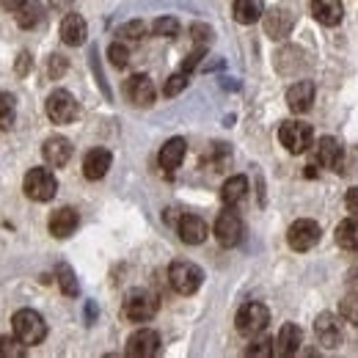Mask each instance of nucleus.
<instances>
[{"label": "nucleus", "mask_w": 358, "mask_h": 358, "mask_svg": "<svg viewBox=\"0 0 358 358\" xmlns=\"http://www.w3.org/2000/svg\"><path fill=\"white\" fill-rule=\"evenodd\" d=\"M86 36H89L86 20H83L80 14H75V11H69V14L61 20V42L69 47H80L86 42Z\"/></svg>", "instance_id": "nucleus-16"}, {"label": "nucleus", "mask_w": 358, "mask_h": 358, "mask_svg": "<svg viewBox=\"0 0 358 358\" xmlns=\"http://www.w3.org/2000/svg\"><path fill=\"white\" fill-rule=\"evenodd\" d=\"M72 3H75V0H50V6H52L55 11H69Z\"/></svg>", "instance_id": "nucleus-42"}, {"label": "nucleus", "mask_w": 358, "mask_h": 358, "mask_svg": "<svg viewBox=\"0 0 358 358\" xmlns=\"http://www.w3.org/2000/svg\"><path fill=\"white\" fill-rule=\"evenodd\" d=\"M234 322H237V331H240L243 336L257 339V336L265 334V328H268V322H270L268 306H265V303H257V301H248V303L240 306Z\"/></svg>", "instance_id": "nucleus-2"}, {"label": "nucleus", "mask_w": 358, "mask_h": 358, "mask_svg": "<svg viewBox=\"0 0 358 358\" xmlns=\"http://www.w3.org/2000/svg\"><path fill=\"white\" fill-rule=\"evenodd\" d=\"M312 14L325 28H336L345 17V8H342V0H312Z\"/></svg>", "instance_id": "nucleus-21"}, {"label": "nucleus", "mask_w": 358, "mask_h": 358, "mask_svg": "<svg viewBox=\"0 0 358 358\" xmlns=\"http://www.w3.org/2000/svg\"><path fill=\"white\" fill-rule=\"evenodd\" d=\"M345 204H348V210H350L353 215H358V185L348 190V196H345Z\"/></svg>", "instance_id": "nucleus-39"}, {"label": "nucleus", "mask_w": 358, "mask_h": 358, "mask_svg": "<svg viewBox=\"0 0 358 358\" xmlns=\"http://www.w3.org/2000/svg\"><path fill=\"white\" fill-rule=\"evenodd\" d=\"M185 155H187V141L185 138H169L166 143H163V149H160V155H157V160H160V169L163 171H177L179 166H182V160H185Z\"/></svg>", "instance_id": "nucleus-19"}, {"label": "nucleus", "mask_w": 358, "mask_h": 358, "mask_svg": "<svg viewBox=\"0 0 358 358\" xmlns=\"http://www.w3.org/2000/svg\"><path fill=\"white\" fill-rule=\"evenodd\" d=\"M312 102H314L312 80H301V83H295L292 89L287 91V105H289L292 113H306V110H312Z\"/></svg>", "instance_id": "nucleus-22"}, {"label": "nucleus", "mask_w": 358, "mask_h": 358, "mask_svg": "<svg viewBox=\"0 0 358 358\" xmlns=\"http://www.w3.org/2000/svg\"><path fill=\"white\" fill-rule=\"evenodd\" d=\"M124 94H127V99L133 105H138V108H152L155 105V96H157L155 83H152L149 75H133L127 80V86H124Z\"/></svg>", "instance_id": "nucleus-14"}, {"label": "nucleus", "mask_w": 358, "mask_h": 358, "mask_svg": "<svg viewBox=\"0 0 358 358\" xmlns=\"http://www.w3.org/2000/svg\"><path fill=\"white\" fill-rule=\"evenodd\" d=\"M11 328H14V336L22 339L28 348L42 345L47 339L45 317L39 312H34V309H20V312L11 317Z\"/></svg>", "instance_id": "nucleus-1"}, {"label": "nucleus", "mask_w": 358, "mask_h": 358, "mask_svg": "<svg viewBox=\"0 0 358 358\" xmlns=\"http://www.w3.org/2000/svg\"><path fill=\"white\" fill-rule=\"evenodd\" d=\"M108 58H110V64L116 69H124L130 64V50L122 45V42H113V45L108 47Z\"/></svg>", "instance_id": "nucleus-33"}, {"label": "nucleus", "mask_w": 358, "mask_h": 358, "mask_svg": "<svg viewBox=\"0 0 358 358\" xmlns=\"http://www.w3.org/2000/svg\"><path fill=\"white\" fill-rule=\"evenodd\" d=\"M124 353L130 358H155L160 353V334L152 328H141L127 339Z\"/></svg>", "instance_id": "nucleus-10"}, {"label": "nucleus", "mask_w": 358, "mask_h": 358, "mask_svg": "<svg viewBox=\"0 0 358 358\" xmlns=\"http://www.w3.org/2000/svg\"><path fill=\"white\" fill-rule=\"evenodd\" d=\"M14 116H17V110H14V96L6 94V91H0V130H8V127L14 124Z\"/></svg>", "instance_id": "nucleus-32"}, {"label": "nucleus", "mask_w": 358, "mask_h": 358, "mask_svg": "<svg viewBox=\"0 0 358 358\" xmlns=\"http://www.w3.org/2000/svg\"><path fill=\"white\" fill-rule=\"evenodd\" d=\"M55 278H58V287H61V292H64L66 298H75V295L80 292L78 278H75V270L69 268L66 262H58V265H55Z\"/></svg>", "instance_id": "nucleus-27"}, {"label": "nucleus", "mask_w": 358, "mask_h": 358, "mask_svg": "<svg viewBox=\"0 0 358 358\" xmlns=\"http://www.w3.org/2000/svg\"><path fill=\"white\" fill-rule=\"evenodd\" d=\"M245 234V226H243V218L229 207L218 215L215 221V240L224 245V248H234Z\"/></svg>", "instance_id": "nucleus-9"}, {"label": "nucleus", "mask_w": 358, "mask_h": 358, "mask_svg": "<svg viewBox=\"0 0 358 358\" xmlns=\"http://www.w3.org/2000/svg\"><path fill=\"white\" fill-rule=\"evenodd\" d=\"M47 116L52 124H72L80 116V105L66 89H55L47 96Z\"/></svg>", "instance_id": "nucleus-4"}, {"label": "nucleus", "mask_w": 358, "mask_h": 358, "mask_svg": "<svg viewBox=\"0 0 358 358\" xmlns=\"http://www.w3.org/2000/svg\"><path fill=\"white\" fill-rule=\"evenodd\" d=\"M110 163H113V155L108 149L96 146V149H91L89 155L83 157V174H86V179L96 182V179H102L110 171Z\"/></svg>", "instance_id": "nucleus-18"}, {"label": "nucleus", "mask_w": 358, "mask_h": 358, "mask_svg": "<svg viewBox=\"0 0 358 358\" xmlns=\"http://www.w3.org/2000/svg\"><path fill=\"white\" fill-rule=\"evenodd\" d=\"M28 353V345L17 336H0V358H22Z\"/></svg>", "instance_id": "nucleus-29"}, {"label": "nucleus", "mask_w": 358, "mask_h": 358, "mask_svg": "<svg viewBox=\"0 0 358 358\" xmlns=\"http://www.w3.org/2000/svg\"><path fill=\"white\" fill-rule=\"evenodd\" d=\"M185 86H187V72H182V69H179L177 75H171V78L166 80L163 94H166V96H177L179 91H185Z\"/></svg>", "instance_id": "nucleus-35"}, {"label": "nucleus", "mask_w": 358, "mask_h": 358, "mask_svg": "<svg viewBox=\"0 0 358 358\" xmlns=\"http://www.w3.org/2000/svg\"><path fill=\"white\" fill-rule=\"evenodd\" d=\"M80 224V215L72 210V207H61V210H55L52 215H50V234L52 237H58V240H64V237H69V234H75V229Z\"/></svg>", "instance_id": "nucleus-20"}, {"label": "nucleus", "mask_w": 358, "mask_h": 358, "mask_svg": "<svg viewBox=\"0 0 358 358\" xmlns=\"http://www.w3.org/2000/svg\"><path fill=\"white\" fill-rule=\"evenodd\" d=\"M42 155H45V160L52 169H61V166H66L72 160V143L64 135H50L45 141V146H42Z\"/></svg>", "instance_id": "nucleus-15"}, {"label": "nucleus", "mask_w": 358, "mask_h": 358, "mask_svg": "<svg viewBox=\"0 0 358 358\" xmlns=\"http://www.w3.org/2000/svg\"><path fill=\"white\" fill-rule=\"evenodd\" d=\"M42 6L36 3V0H28L20 11H17V25L20 28H25V31H31V28H36L39 22H42Z\"/></svg>", "instance_id": "nucleus-28"}, {"label": "nucleus", "mask_w": 358, "mask_h": 358, "mask_svg": "<svg viewBox=\"0 0 358 358\" xmlns=\"http://www.w3.org/2000/svg\"><path fill=\"white\" fill-rule=\"evenodd\" d=\"M292 25H295V17L287 8H273V11L265 14V31L273 39H284L292 31Z\"/></svg>", "instance_id": "nucleus-23"}, {"label": "nucleus", "mask_w": 358, "mask_h": 358, "mask_svg": "<svg viewBox=\"0 0 358 358\" xmlns=\"http://www.w3.org/2000/svg\"><path fill=\"white\" fill-rule=\"evenodd\" d=\"M336 243H339V248L358 254V215L345 218L342 224L336 226Z\"/></svg>", "instance_id": "nucleus-26"}, {"label": "nucleus", "mask_w": 358, "mask_h": 358, "mask_svg": "<svg viewBox=\"0 0 358 358\" xmlns=\"http://www.w3.org/2000/svg\"><path fill=\"white\" fill-rule=\"evenodd\" d=\"M213 36H215V34H213L210 25H204V22H193V25H190V39H193L196 45L207 47L210 42H213Z\"/></svg>", "instance_id": "nucleus-34"}, {"label": "nucleus", "mask_w": 358, "mask_h": 358, "mask_svg": "<svg viewBox=\"0 0 358 358\" xmlns=\"http://www.w3.org/2000/svg\"><path fill=\"white\" fill-rule=\"evenodd\" d=\"M248 356H259V358H270L273 356V339L270 336H262V339H257L248 350H245Z\"/></svg>", "instance_id": "nucleus-36"}, {"label": "nucleus", "mask_w": 358, "mask_h": 358, "mask_svg": "<svg viewBox=\"0 0 358 358\" xmlns=\"http://www.w3.org/2000/svg\"><path fill=\"white\" fill-rule=\"evenodd\" d=\"M320 237H322V229L317 221L312 218H301V221H295V224L289 226V231H287V243H289V248L292 251H312L314 245L320 243Z\"/></svg>", "instance_id": "nucleus-8"}, {"label": "nucleus", "mask_w": 358, "mask_h": 358, "mask_svg": "<svg viewBox=\"0 0 358 358\" xmlns=\"http://www.w3.org/2000/svg\"><path fill=\"white\" fill-rule=\"evenodd\" d=\"M342 317L358 328V298L356 295H348V298L342 301Z\"/></svg>", "instance_id": "nucleus-37"}, {"label": "nucleus", "mask_w": 358, "mask_h": 358, "mask_svg": "<svg viewBox=\"0 0 358 358\" xmlns=\"http://www.w3.org/2000/svg\"><path fill=\"white\" fill-rule=\"evenodd\" d=\"M152 34L160 39H174L179 34V20L177 17H157L152 25Z\"/></svg>", "instance_id": "nucleus-30"}, {"label": "nucleus", "mask_w": 358, "mask_h": 358, "mask_svg": "<svg viewBox=\"0 0 358 358\" xmlns=\"http://www.w3.org/2000/svg\"><path fill=\"white\" fill-rule=\"evenodd\" d=\"M314 334L320 339V345L325 348H336L345 336V322L336 317L334 312H322L317 320H314Z\"/></svg>", "instance_id": "nucleus-11"}, {"label": "nucleus", "mask_w": 358, "mask_h": 358, "mask_svg": "<svg viewBox=\"0 0 358 358\" xmlns=\"http://www.w3.org/2000/svg\"><path fill=\"white\" fill-rule=\"evenodd\" d=\"M314 155H317V163H322L325 169L345 171V146H342L336 138H331V135L320 138V141H317Z\"/></svg>", "instance_id": "nucleus-13"}, {"label": "nucleus", "mask_w": 358, "mask_h": 358, "mask_svg": "<svg viewBox=\"0 0 358 358\" xmlns=\"http://www.w3.org/2000/svg\"><path fill=\"white\" fill-rule=\"evenodd\" d=\"M301 345H303V331L295 322H284L281 331H278V336L273 339V356L278 358L295 356L301 350Z\"/></svg>", "instance_id": "nucleus-12"}, {"label": "nucleus", "mask_w": 358, "mask_h": 358, "mask_svg": "<svg viewBox=\"0 0 358 358\" xmlns=\"http://www.w3.org/2000/svg\"><path fill=\"white\" fill-rule=\"evenodd\" d=\"M25 3H28V0H0V6H3L6 11H14V14H17V11H20Z\"/></svg>", "instance_id": "nucleus-41"}, {"label": "nucleus", "mask_w": 358, "mask_h": 358, "mask_svg": "<svg viewBox=\"0 0 358 358\" xmlns=\"http://www.w3.org/2000/svg\"><path fill=\"white\" fill-rule=\"evenodd\" d=\"M278 141L289 155H303L306 149H312L314 143V130L312 124L303 122H281L278 124Z\"/></svg>", "instance_id": "nucleus-3"}, {"label": "nucleus", "mask_w": 358, "mask_h": 358, "mask_svg": "<svg viewBox=\"0 0 358 358\" xmlns=\"http://www.w3.org/2000/svg\"><path fill=\"white\" fill-rule=\"evenodd\" d=\"M22 187H25V196L31 201H50L58 193V179L50 169H31L25 174Z\"/></svg>", "instance_id": "nucleus-5"}, {"label": "nucleus", "mask_w": 358, "mask_h": 358, "mask_svg": "<svg viewBox=\"0 0 358 358\" xmlns=\"http://www.w3.org/2000/svg\"><path fill=\"white\" fill-rule=\"evenodd\" d=\"M245 196H248V179L243 177V174H237V177H229L224 182V187H221V199H224L226 207H234V204H240Z\"/></svg>", "instance_id": "nucleus-25"}, {"label": "nucleus", "mask_w": 358, "mask_h": 358, "mask_svg": "<svg viewBox=\"0 0 358 358\" xmlns=\"http://www.w3.org/2000/svg\"><path fill=\"white\" fill-rule=\"evenodd\" d=\"M231 14L240 25H254L257 20L265 17V3L262 0H234Z\"/></svg>", "instance_id": "nucleus-24"}, {"label": "nucleus", "mask_w": 358, "mask_h": 358, "mask_svg": "<svg viewBox=\"0 0 358 358\" xmlns=\"http://www.w3.org/2000/svg\"><path fill=\"white\" fill-rule=\"evenodd\" d=\"M201 281H204V270L199 268V265H193V262H174L169 268V284L174 287V292H179V295L199 292Z\"/></svg>", "instance_id": "nucleus-6"}, {"label": "nucleus", "mask_w": 358, "mask_h": 358, "mask_svg": "<svg viewBox=\"0 0 358 358\" xmlns=\"http://www.w3.org/2000/svg\"><path fill=\"white\" fill-rule=\"evenodd\" d=\"M47 72H50V78H61V75L66 72V58H64V55H50Z\"/></svg>", "instance_id": "nucleus-38"}, {"label": "nucleus", "mask_w": 358, "mask_h": 358, "mask_svg": "<svg viewBox=\"0 0 358 358\" xmlns=\"http://www.w3.org/2000/svg\"><path fill=\"white\" fill-rule=\"evenodd\" d=\"M157 314V295L149 289H133L124 298V317L130 322H146Z\"/></svg>", "instance_id": "nucleus-7"}, {"label": "nucleus", "mask_w": 358, "mask_h": 358, "mask_svg": "<svg viewBox=\"0 0 358 358\" xmlns=\"http://www.w3.org/2000/svg\"><path fill=\"white\" fill-rule=\"evenodd\" d=\"M177 231H179V240L187 243V245H201V243L207 240V234H210V229H207V224H204V218L190 215V213L179 218Z\"/></svg>", "instance_id": "nucleus-17"}, {"label": "nucleus", "mask_w": 358, "mask_h": 358, "mask_svg": "<svg viewBox=\"0 0 358 358\" xmlns=\"http://www.w3.org/2000/svg\"><path fill=\"white\" fill-rule=\"evenodd\" d=\"M116 36H119L122 42H124V39H127V42H141V39L146 36V25H143L141 20H130V22H124V25L116 31Z\"/></svg>", "instance_id": "nucleus-31"}, {"label": "nucleus", "mask_w": 358, "mask_h": 358, "mask_svg": "<svg viewBox=\"0 0 358 358\" xmlns=\"http://www.w3.org/2000/svg\"><path fill=\"white\" fill-rule=\"evenodd\" d=\"M31 66H34L31 55H28V52H20V58H17V75H28Z\"/></svg>", "instance_id": "nucleus-40"}]
</instances>
